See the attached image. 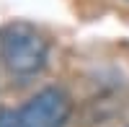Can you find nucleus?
I'll list each match as a JSON object with an SVG mask.
<instances>
[{"label": "nucleus", "instance_id": "f257e3e1", "mask_svg": "<svg viewBox=\"0 0 129 127\" xmlns=\"http://www.w3.org/2000/svg\"><path fill=\"white\" fill-rule=\"evenodd\" d=\"M49 44L34 26L13 21L0 29V60L13 75L28 78L47 65Z\"/></svg>", "mask_w": 129, "mask_h": 127}, {"label": "nucleus", "instance_id": "f03ea898", "mask_svg": "<svg viewBox=\"0 0 129 127\" xmlns=\"http://www.w3.org/2000/svg\"><path fill=\"white\" fill-rule=\"evenodd\" d=\"M72 101L62 88H44L31 96L18 112L21 127H64L70 119Z\"/></svg>", "mask_w": 129, "mask_h": 127}, {"label": "nucleus", "instance_id": "7ed1b4c3", "mask_svg": "<svg viewBox=\"0 0 129 127\" xmlns=\"http://www.w3.org/2000/svg\"><path fill=\"white\" fill-rule=\"evenodd\" d=\"M0 127H21V119H18V112L13 109H0Z\"/></svg>", "mask_w": 129, "mask_h": 127}]
</instances>
